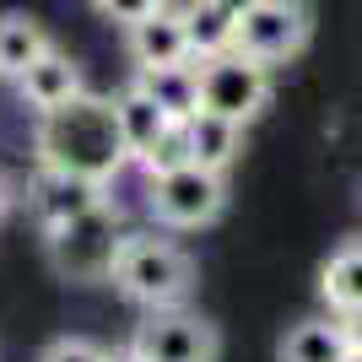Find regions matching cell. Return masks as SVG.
I'll list each match as a JSON object with an SVG mask.
<instances>
[{
  "label": "cell",
  "mask_w": 362,
  "mask_h": 362,
  "mask_svg": "<svg viewBox=\"0 0 362 362\" xmlns=\"http://www.w3.org/2000/svg\"><path fill=\"white\" fill-rule=\"evenodd\" d=\"M38 163L44 173L54 179H81V184H103L130 163V151H124V136H119V119H114V98H71V103L49 108L38 114Z\"/></svg>",
  "instance_id": "obj_1"
},
{
  "label": "cell",
  "mask_w": 362,
  "mask_h": 362,
  "mask_svg": "<svg viewBox=\"0 0 362 362\" xmlns=\"http://www.w3.org/2000/svg\"><path fill=\"white\" fill-rule=\"evenodd\" d=\"M108 281L141 308H179L195 287V259L168 238L124 233L114 249V265H108Z\"/></svg>",
  "instance_id": "obj_2"
},
{
  "label": "cell",
  "mask_w": 362,
  "mask_h": 362,
  "mask_svg": "<svg viewBox=\"0 0 362 362\" xmlns=\"http://www.w3.org/2000/svg\"><path fill=\"white\" fill-rule=\"evenodd\" d=\"M44 233H49V259H54V271L71 276V281H108L114 249H119V238H124L108 200H98L87 211L44 227Z\"/></svg>",
  "instance_id": "obj_3"
},
{
  "label": "cell",
  "mask_w": 362,
  "mask_h": 362,
  "mask_svg": "<svg viewBox=\"0 0 362 362\" xmlns=\"http://www.w3.org/2000/svg\"><path fill=\"white\" fill-rule=\"evenodd\" d=\"M146 206H151V222L173 227V233H189V227H206V222L222 216L227 184H222V173H211V168L179 163V168H168V173H151Z\"/></svg>",
  "instance_id": "obj_4"
},
{
  "label": "cell",
  "mask_w": 362,
  "mask_h": 362,
  "mask_svg": "<svg viewBox=\"0 0 362 362\" xmlns=\"http://www.w3.org/2000/svg\"><path fill=\"white\" fill-rule=\"evenodd\" d=\"M195 71H200V108L206 114L249 124L259 108L271 103V65L249 60L238 49H222L211 60H195Z\"/></svg>",
  "instance_id": "obj_5"
},
{
  "label": "cell",
  "mask_w": 362,
  "mask_h": 362,
  "mask_svg": "<svg viewBox=\"0 0 362 362\" xmlns=\"http://www.w3.org/2000/svg\"><path fill=\"white\" fill-rule=\"evenodd\" d=\"M308 44V11L303 0H255L238 11L233 28V49L259 65H287L298 49Z\"/></svg>",
  "instance_id": "obj_6"
},
{
  "label": "cell",
  "mask_w": 362,
  "mask_h": 362,
  "mask_svg": "<svg viewBox=\"0 0 362 362\" xmlns=\"http://www.w3.org/2000/svg\"><path fill=\"white\" fill-rule=\"evenodd\" d=\"M130 346L146 362H216L222 341H216L211 319L184 314V308H151L146 325H136Z\"/></svg>",
  "instance_id": "obj_7"
},
{
  "label": "cell",
  "mask_w": 362,
  "mask_h": 362,
  "mask_svg": "<svg viewBox=\"0 0 362 362\" xmlns=\"http://www.w3.org/2000/svg\"><path fill=\"white\" fill-rule=\"evenodd\" d=\"M16 92H22V103L33 108V114H49V108L71 103V98H81L87 92V81H81V65L71 60V54H60V49L49 44L38 60L28 65V71L16 76Z\"/></svg>",
  "instance_id": "obj_8"
},
{
  "label": "cell",
  "mask_w": 362,
  "mask_h": 362,
  "mask_svg": "<svg viewBox=\"0 0 362 362\" xmlns=\"http://www.w3.org/2000/svg\"><path fill=\"white\" fill-rule=\"evenodd\" d=\"M114 119H119V136H124L130 163H146L151 151H157L168 136H173V130H179V119H168V114L151 103V98L136 87V81H130V87L114 98Z\"/></svg>",
  "instance_id": "obj_9"
},
{
  "label": "cell",
  "mask_w": 362,
  "mask_h": 362,
  "mask_svg": "<svg viewBox=\"0 0 362 362\" xmlns=\"http://www.w3.org/2000/svg\"><path fill=\"white\" fill-rule=\"evenodd\" d=\"M130 60L136 71H151V65H179L189 60V38H184V16L173 6H157L151 16L130 22Z\"/></svg>",
  "instance_id": "obj_10"
},
{
  "label": "cell",
  "mask_w": 362,
  "mask_h": 362,
  "mask_svg": "<svg viewBox=\"0 0 362 362\" xmlns=\"http://www.w3.org/2000/svg\"><path fill=\"white\" fill-rule=\"evenodd\" d=\"M179 130H184V151H189V163L211 168V173H227L233 157H238V146H243V124L222 119V114H206V108L189 114Z\"/></svg>",
  "instance_id": "obj_11"
},
{
  "label": "cell",
  "mask_w": 362,
  "mask_h": 362,
  "mask_svg": "<svg viewBox=\"0 0 362 362\" xmlns=\"http://www.w3.org/2000/svg\"><path fill=\"white\" fill-rule=\"evenodd\" d=\"M136 87L146 92L157 108H163L168 119H179V124L189 119V114H200V71H195V60L136 71Z\"/></svg>",
  "instance_id": "obj_12"
},
{
  "label": "cell",
  "mask_w": 362,
  "mask_h": 362,
  "mask_svg": "<svg viewBox=\"0 0 362 362\" xmlns=\"http://www.w3.org/2000/svg\"><path fill=\"white\" fill-rule=\"evenodd\" d=\"M346 357H351V335L341 314L303 319L281 335V362H346Z\"/></svg>",
  "instance_id": "obj_13"
},
{
  "label": "cell",
  "mask_w": 362,
  "mask_h": 362,
  "mask_svg": "<svg viewBox=\"0 0 362 362\" xmlns=\"http://www.w3.org/2000/svg\"><path fill=\"white\" fill-rule=\"evenodd\" d=\"M184 38H189V60H211L222 49H233V28L238 11L222 0H184Z\"/></svg>",
  "instance_id": "obj_14"
},
{
  "label": "cell",
  "mask_w": 362,
  "mask_h": 362,
  "mask_svg": "<svg viewBox=\"0 0 362 362\" xmlns=\"http://www.w3.org/2000/svg\"><path fill=\"white\" fill-rule=\"evenodd\" d=\"M44 49H49V33H44L38 16H28V11L0 16V81H16Z\"/></svg>",
  "instance_id": "obj_15"
},
{
  "label": "cell",
  "mask_w": 362,
  "mask_h": 362,
  "mask_svg": "<svg viewBox=\"0 0 362 362\" xmlns=\"http://www.w3.org/2000/svg\"><path fill=\"white\" fill-rule=\"evenodd\" d=\"M319 292H325V303H330V314L362 308V243H346V249H335V255L325 259Z\"/></svg>",
  "instance_id": "obj_16"
},
{
  "label": "cell",
  "mask_w": 362,
  "mask_h": 362,
  "mask_svg": "<svg viewBox=\"0 0 362 362\" xmlns=\"http://www.w3.org/2000/svg\"><path fill=\"white\" fill-rule=\"evenodd\" d=\"M38 362H108V351L98 346V341H87V335H60V341L44 346Z\"/></svg>",
  "instance_id": "obj_17"
},
{
  "label": "cell",
  "mask_w": 362,
  "mask_h": 362,
  "mask_svg": "<svg viewBox=\"0 0 362 362\" xmlns=\"http://www.w3.org/2000/svg\"><path fill=\"white\" fill-rule=\"evenodd\" d=\"M92 6H98V11H103L108 22H124V28H130V22L151 16L157 6H168V0H92Z\"/></svg>",
  "instance_id": "obj_18"
},
{
  "label": "cell",
  "mask_w": 362,
  "mask_h": 362,
  "mask_svg": "<svg viewBox=\"0 0 362 362\" xmlns=\"http://www.w3.org/2000/svg\"><path fill=\"white\" fill-rule=\"evenodd\" d=\"M11 206H16V184L6 179V173H0V222L11 216Z\"/></svg>",
  "instance_id": "obj_19"
},
{
  "label": "cell",
  "mask_w": 362,
  "mask_h": 362,
  "mask_svg": "<svg viewBox=\"0 0 362 362\" xmlns=\"http://www.w3.org/2000/svg\"><path fill=\"white\" fill-rule=\"evenodd\" d=\"M346 319V335H351V351H362V308H351V314H341Z\"/></svg>",
  "instance_id": "obj_20"
},
{
  "label": "cell",
  "mask_w": 362,
  "mask_h": 362,
  "mask_svg": "<svg viewBox=\"0 0 362 362\" xmlns=\"http://www.w3.org/2000/svg\"><path fill=\"white\" fill-rule=\"evenodd\" d=\"M108 362H146L136 346H119V351H108Z\"/></svg>",
  "instance_id": "obj_21"
},
{
  "label": "cell",
  "mask_w": 362,
  "mask_h": 362,
  "mask_svg": "<svg viewBox=\"0 0 362 362\" xmlns=\"http://www.w3.org/2000/svg\"><path fill=\"white\" fill-rule=\"evenodd\" d=\"M222 6H233V11H243V6H255V0H222Z\"/></svg>",
  "instance_id": "obj_22"
},
{
  "label": "cell",
  "mask_w": 362,
  "mask_h": 362,
  "mask_svg": "<svg viewBox=\"0 0 362 362\" xmlns=\"http://www.w3.org/2000/svg\"><path fill=\"white\" fill-rule=\"evenodd\" d=\"M346 362H362V351H351V357H346Z\"/></svg>",
  "instance_id": "obj_23"
}]
</instances>
